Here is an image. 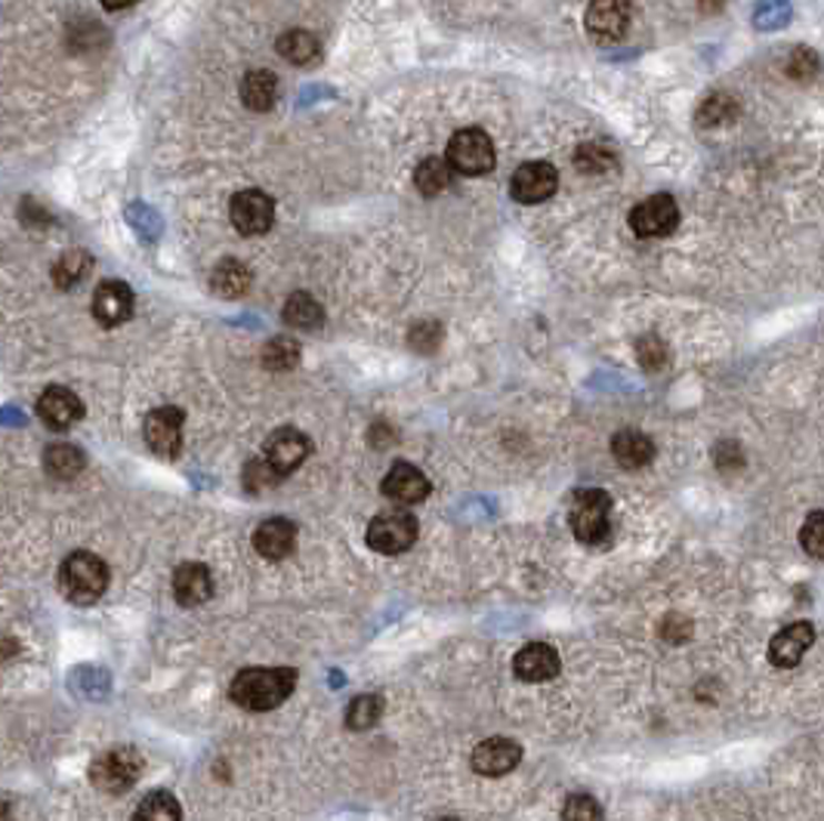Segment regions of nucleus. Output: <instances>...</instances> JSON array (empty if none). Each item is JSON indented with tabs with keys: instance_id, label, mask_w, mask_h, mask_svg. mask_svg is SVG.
Returning <instances> with one entry per match:
<instances>
[{
	"instance_id": "nucleus-1",
	"label": "nucleus",
	"mask_w": 824,
	"mask_h": 821,
	"mask_svg": "<svg viewBox=\"0 0 824 821\" xmlns=\"http://www.w3.org/2000/svg\"><path fill=\"white\" fill-rule=\"evenodd\" d=\"M297 689V670L294 668H245L235 673L229 685V698L245 710H272L281 708Z\"/></svg>"
},
{
	"instance_id": "nucleus-2",
	"label": "nucleus",
	"mask_w": 824,
	"mask_h": 821,
	"mask_svg": "<svg viewBox=\"0 0 824 821\" xmlns=\"http://www.w3.org/2000/svg\"><path fill=\"white\" fill-rule=\"evenodd\" d=\"M568 525L587 547H605L612 541V498L603 488H580L568 503Z\"/></svg>"
},
{
	"instance_id": "nucleus-3",
	"label": "nucleus",
	"mask_w": 824,
	"mask_h": 821,
	"mask_svg": "<svg viewBox=\"0 0 824 821\" xmlns=\"http://www.w3.org/2000/svg\"><path fill=\"white\" fill-rule=\"evenodd\" d=\"M59 590L62 597L71 602H97L106 590H109V565L106 559H99L97 553H87V550H75L62 569H59Z\"/></svg>"
},
{
	"instance_id": "nucleus-4",
	"label": "nucleus",
	"mask_w": 824,
	"mask_h": 821,
	"mask_svg": "<svg viewBox=\"0 0 824 821\" xmlns=\"http://www.w3.org/2000/svg\"><path fill=\"white\" fill-rule=\"evenodd\" d=\"M448 161H451L454 173L485 177L497 161L495 142L479 127H464L448 140Z\"/></svg>"
},
{
	"instance_id": "nucleus-5",
	"label": "nucleus",
	"mask_w": 824,
	"mask_h": 821,
	"mask_svg": "<svg viewBox=\"0 0 824 821\" xmlns=\"http://www.w3.org/2000/svg\"><path fill=\"white\" fill-rule=\"evenodd\" d=\"M417 531H420V525H417V519L408 510H384V513H377L371 519L365 541L377 553L396 557V553L411 550L414 541H417Z\"/></svg>"
},
{
	"instance_id": "nucleus-6",
	"label": "nucleus",
	"mask_w": 824,
	"mask_h": 821,
	"mask_svg": "<svg viewBox=\"0 0 824 821\" xmlns=\"http://www.w3.org/2000/svg\"><path fill=\"white\" fill-rule=\"evenodd\" d=\"M139 772H142V757L133 748H111L93 760L90 781L102 793H125L137 784Z\"/></svg>"
},
{
	"instance_id": "nucleus-7",
	"label": "nucleus",
	"mask_w": 824,
	"mask_h": 821,
	"mask_svg": "<svg viewBox=\"0 0 824 821\" xmlns=\"http://www.w3.org/2000/svg\"><path fill=\"white\" fill-rule=\"evenodd\" d=\"M309 451H312V442H309L306 432L294 430V427H281V430H275L272 435L266 439L260 458L266 460L281 479H288V475L300 467L302 460L309 458Z\"/></svg>"
},
{
	"instance_id": "nucleus-8",
	"label": "nucleus",
	"mask_w": 824,
	"mask_h": 821,
	"mask_svg": "<svg viewBox=\"0 0 824 821\" xmlns=\"http://www.w3.org/2000/svg\"><path fill=\"white\" fill-rule=\"evenodd\" d=\"M679 226V204L671 196H648L631 210V229L639 238H667Z\"/></svg>"
},
{
	"instance_id": "nucleus-9",
	"label": "nucleus",
	"mask_w": 824,
	"mask_h": 821,
	"mask_svg": "<svg viewBox=\"0 0 824 821\" xmlns=\"http://www.w3.org/2000/svg\"><path fill=\"white\" fill-rule=\"evenodd\" d=\"M229 220L241 232V236H262L269 232L275 223V204L272 198L262 189H245L232 198L229 204Z\"/></svg>"
},
{
	"instance_id": "nucleus-10",
	"label": "nucleus",
	"mask_w": 824,
	"mask_h": 821,
	"mask_svg": "<svg viewBox=\"0 0 824 821\" xmlns=\"http://www.w3.org/2000/svg\"><path fill=\"white\" fill-rule=\"evenodd\" d=\"M631 0H590L584 22L593 41L615 43L631 29Z\"/></svg>"
},
{
	"instance_id": "nucleus-11",
	"label": "nucleus",
	"mask_w": 824,
	"mask_h": 821,
	"mask_svg": "<svg viewBox=\"0 0 824 821\" xmlns=\"http://www.w3.org/2000/svg\"><path fill=\"white\" fill-rule=\"evenodd\" d=\"M556 186H559V173L549 161H525L523 168L513 173L509 192L519 204H540L556 192Z\"/></svg>"
},
{
	"instance_id": "nucleus-12",
	"label": "nucleus",
	"mask_w": 824,
	"mask_h": 821,
	"mask_svg": "<svg viewBox=\"0 0 824 821\" xmlns=\"http://www.w3.org/2000/svg\"><path fill=\"white\" fill-rule=\"evenodd\" d=\"M142 435H146V445L158 454V458H177L179 448H182V411L179 408H155L149 418H146V427H142Z\"/></svg>"
},
{
	"instance_id": "nucleus-13",
	"label": "nucleus",
	"mask_w": 824,
	"mask_h": 821,
	"mask_svg": "<svg viewBox=\"0 0 824 821\" xmlns=\"http://www.w3.org/2000/svg\"><path fill=\"white\" fill-rule=\"evenodd\" d=\"M523 760V748L513 741V738H485L476 744L473 751V769L485 775V779H497V775H507Z\"/></svg>"
},
{
	"instance_id": "nucleus-14",
	"label": "nucleus",
	"mask_w": 824,
	"mask_h": 821,
	"mask_svg": "<svg viewBox=\"0 0 824 821\" xmlns=\"http://www.w3.org/2000/svg\"><path fill=\"white\" fill-rule=\"evenodd\" d=\"M389 501L401 503V507H414V503H424L429 498V479H426L424 470H417L414 463H405L399 460L389 473L384 475V485H380Z\"/></svg>"
},
{
	"instance_id": "nucleus-15",
	"label": "nucleus",
	"mask_w": 824,
	"mask_h": 821,
	"mask_svg": "<svg viewBox=\"0 0 824 821\" xmlns=\"http://www.w3.org/2000/svg\"><path fill=\"white\" fill-rule=\"evenodd\" d=\"M38 418L56 432L71 430L83 418V402L69 387H47L38 399Z\"/></svg>"
},
{
	"instance_id": "nucleus-16",
	"label": "nucleus",
	"mask_w": 824,
	"mask_h": 821,
	"mask_svg": "<svg viewBox=\"0 0 824 821\" xmlns=\"http://www.w3.org/2000/svg\"><path fill=\"white\" fill-rule=\"evenodd\" d=\"M812 642H815V627L810 621H797V624H787L778 630L770 642V664L782 670L797 668L803 661V654L810 652Z\"/></svg>"
},
{
	"instance_id": "nucleus-17",
	"label": "nucleus",
	"mask_w": 824,
	"mask_h": 821,
	"mask_svg": "<svg viewBox=\"0 0 824 821\" xmlns=\"http://www.w3.org/2000/svg\"><path fill=\"white\" fill-rule=\"evenodd\" d=\"M130 316H133V291L118 279L102 281L93 293V319L102 328H118Z\"/></svg>"
},
{
	"instance_id": "nucleus-18",
	"label": "nucleus",
	"mask_w": 824,
	"mask_h": 821,
	"mask_svg": "<svg viewBox=\"0 0 824 821\" xmlns=\"http://www.w3.org/2000/svg\"><path fill=\"white\" fill-rule=\"evenodd\" d=\"M559 652L547 645V642H528L519 654L513 658V670L523 682H549L559 677Z\"/></svg>"
},
{
	"instance_id": "nucleus-19",
	"label": "nucleus",
	"mask_w": 824,
	"mask_h": 821,
	"mask_svg": "<svg viewBox=\"0 0 824 821\" xmlns=\"http://www.w3.org/2000/svg\"><path fill=\"white\" fill-rule=\"evenodd\" d=\"M297 547V525L285 519V515H272L260 522V529L254 531V550L260 553L262 559H288Z\"/></svg>"
},
{
	"instance_id": "nucleus-20",
	"label": "nucleus",
	"mask_w": 824,
	"mask_h": 821,
	"mask_svg": "<svg viewBox=\"0 0 824 821\" xmlns=\"http://www.w3.org/2000/svg\"><path fill=\"white\" fill-rule=\"evenodd\" d=\"M173 597L182 609H195V605H205L207 599L214 597V578L210 569L201 562H182L173 571Z\"/></svg>"
},
{
	"instance_id": "nucleus-21",
	"label": "nucleus",
	"mask_w": 824,
	"mask_h": 821,
	"mask_svg": "<svg viewBox=\"0 0 824 821\" xmlns=\"http://www.w3.org/2000/svg\"><path fill=\"white\" fill-rule=\"evenodd\" d=\"M612 454L624 470H643L655 460V442L646 432L639 430H621L612 435Z\"/></svg>"
},
{
	"instance_id": "nucleus-22",
	"label": "nucleus",
	"mask_w": 824,
	"mask_h": 821,
	"mask_svg": "<svg viewBox=\"0 0 824 821\" xmlns=\"http://www.w3.org/2000/svg\"><path fill=\"white\" fill-rule=\"evenodd\" d=\"M250 284H254L250 269L241 260H232V257L214 266V272H210V291L217 297H226V300L245 297L250 291Z\"/></svg>"
},
{
	"instance_id": "nucleus-23",
	"label": "nucleus",
	"mask_w": 824,
	"mask_h": 821,
	"mask_svg": "<svg viewBox=\"0 0 824 821\" xmlns=\"http://www.w3.org/2000/svg\"><path fill=\"white\" fill-rule=\"evenodd\" d=\"M275 99H278V78L272 71H248V78L241 81V102L248 106L250 112H269Z\"/></svg>"
},
{
	"instance_id": "nucleus-24",
	"label": "nucleus",
	"mask_w": 824,
	"mask_h": 821,
	"mask_svg": "<svg viewBox=\"0 0 824 821\" xmlns=\"http://www.w3.org/2000/svg\"><path fill=\"white\" fill-rule=\"evenodd\" d=\"M454 168L448 158H436V154H429L424 158L417 170H414V186H417V192L426 198H436L441 196L448 186H451Z\"/></svg>"
},
{
	"instance_id": "nucleus-25",
	"label": "nucleus",
	"mask_w": 824,
	"mask_h": 821,
	"mask_svg": "<svg viewBox=\"0 0 824 821\" xmlns=\"http://www.w3.org/2000/svg\"><path fill=\"white\" fill-rule=\"evenodd\" d=\"M275 50H278V57L285 59V62H290V66H309V62H316L318 53H321V43H318L316 34H309V31L290 29L275 41Z\"/></svg>"
},
{
	"instance_id": "nucleus-26",
	"label": "nucleus",
	"mask_w": 824,
	"mask_h": 821,
	"mask_svg": "<svg viewBox=\"0 0 824 821\" xmlns=\"http://www.w3.org/2000/svg\"><path fill=\"white\" fill-rule=\"evenodd\" d=\"M281 319L288 321L290 328H297V331H316V328H321V321H325V309H321V303H318L312 293L297 291L288 297Z\"/></svg>"
},
{
	"instance_id": "nucleus-27",
	"label": "nucleus",
	"mask_w": 824,
	"mask_h": 821,
	"mask_svg": "<svg viewBox=\"0 0 824 821\" xmlns=\"http://www.w3.org/2000/svg\"><path fill=\"white\" fill-rule=\"evenodd\" d=\"M87 467V458L78 445L69 442H59L43 451V470L53 475V479H75Z\"/></svg>"
},
{
	"instance_id": "nucleus-28",
	"label": "nucleus",
	"mask_w": 824,
	"mask_h": 821,
	"mask_svg": "<svg viewBox=\"0 0 824 821\" xmlns=\"http://www.w3.org/2000/svg\"><path fill=\"white\" fill-rule=\"evenodd\" d=\"M133 821H182V807L173 793L151 791L133 809Z\"/></svg>"
},
{
	"instance_id": "nucleus-29",
	"label": "nucleus",
	"mask_w": 824,
	"mask_h": 821,
	"mask_svg": "<svg viewBox=\"0 0 824 821\" xmlns=\"http://www.w3.org/2000/svg\"><path fill=\"white\" fill-rule=\"evenodd\" d=\"M90 257L83 251H69L62 253L53 266V284L56 288H62V291H71V288H78L83 281V276L90 272Z\"/></svg>"
},
{
	"instance_id": "nucleus-30",
	"label": "nucleus",
	"mask_w": 824,
	"mask_h": 821,
	"mask_svg": "<svg viewBox=\"0 0 824 821\" xmlns=\"http://www.w3.org/2000/svg\"><path fill=\"white\" fill-rule=\"evenodd\" d=\"M384 698L380 695H358L353 698V704L346 708V725L356 729V732H365V729H374L384 717Z\"/></svg>"
},
{
	"instance_id": "nucleus-31",
	"label": "nucleus",
	"mask_w": 824,
	"mask_h": 821,
	"mask_svg": "<svg viewBox=\"0 0 824 821\" xmlns=\"http://www.w3.org/2000/svg\"><path fill=\"white\" fill-rule=\"evenodd\" d=\"M297 362H300V347H297V340H290V337H272V340L262 347V364H266L269 371H290Z\"/></svg>"
},
{
	"instance_id": "nucleus-32",
	"label": "nucleus",
	"mask_w": 824,
	"mask_h": 821,
	"mask_svg": "<svg viewBox=\"0 0 824 821\" xmlns=\"http://www.w3.org/2000/svg\"><path fill=\"white\" fill-rule=\"evenodd\" d=\"M575 164L584 173H605V170H612L618 164V154L612 152L608 146H603V142H584L577 149Z\"/></svg>"
},
{
	"instance_id": "nucleus-33",
	"label": "nucleus",
	"mask_w": 824,
	"mask_h": 821,
	"mask_svg": "<svg viewBox=\"0 0 824 821\" xmlns=\"http://www.w3.org/2000/svg\"><path fill=\"white\" fill-rule=\"evenodd\" d=\"M738 114V102L728 97V93H711L704 99V106L698 109V121L704 127L728 124L732 118Z\"/></svg>"
},
{
	"instance_id": "nucleus-34",
	"label": "nucleus",
	"mask_w": 824,
	"mask_h": 821,
	"mask_svg": "<svg viewBox=\"0 0 824 821\" xmlns=\"http://www.w3.org/2000/svg\"><path fill=\"white\" fill-rule=\"evenodd\" d=\"M636 359H639V364L646 371H661V368H667V362H671V349H667V343L658 334H643L636 340Z\"/></svg>"
},
{
	"instance_id": "nucleus-35",
	"label": "nucleus",
	"mask_w": 824,
	"mask_h": 821,
	"mask_svg": "<svg viewBox=\"0 0 824 821\" xmlns=\"http://www.w3.org/2000/svg\"><path fill=\"white\" fill-rule=\"evenodd\" d=\"M563 821H603V807L590 793H572L563 807Z\"/></svg>"
},
{
	"instance_id": "nucleus-36",
	"label": "nucleus",
	"mask_w": 824,
	"mask_h": 821,
	"mask_svg": "<svg viewBox=\"0 0 824 821\" xmlns=\"http://www.w3.org/2000/svg\"><path fill=\"white\" fill-rule=\"evenodd\" d=\"M800 543L812 559H822L824 562V510L806 515L803 529H800Z\"/></svg>"
},
{
	"instance_id": "nucleus-37",
	"label": "nucleus",
	"mask_w": 824,
	"mask_h": 821,
	"mask_svg": "<svg viewBox=\"0 0 824 821\" xmlns=\"http://www.w3.org/2000/svg\"><path fill=\"white\" fill-rule=\"evenodd\" d=\"M281 482V475L275 473L272 467L266 463L262 458H254L245 467V488H248L250 494H262V491H269Z\"/></svg>"
},
{
	"instance_id": "nucleus-38",
	"label": "nucleus",
	"mask_w": 824,
	"mask_h": 821,
	"mask_svg": "<svg viewBox=\"0 0 824 821\" xmlns=\"http://www.w3.org/2000/svg\"><path fill=\"white\" fill-rule=\"evenodd\" d=\"M818 69H822V62H818V57L812 53L810 47H797L787 59V74L797 78V81H812L818 74Z\"/></svg>"
},
{
	"instance_id": "nucleus-39",
	"label": "nucleus",
	"mask_w": 824,
	"mask_h": 821,
	"mask_svg": "<svg viewBox=\"0 0 824 821\" xmlns=\"http://www.w3.org/2000/svg\"><path fill=\"white\" fill-rule=\"evenodd\" d=\"M714 463H716V470H723V473H738L744 467V451L738 442H719V445L714 448Z\"/></svg>"
},
{
	"instance_id": "nucleus-40",
	"label": "nucleus",
	"mask_w": 824,
	"mask_h": 821,
	"mask_svg": "<svg viewBox=\"0 0 824 821\" xmlns=\"http://www.w3.org/2000/svg\"><path fill=\"white\" fill-rule=\"evenodd\" d=\"M439 340H441L439 321H420V324L411 331L414 349H426V352H433V349L439 347Z\"/></svg>"
},
{
	"instance_id": "nucleus-41",
	"label": "nucleus",
	"mask_w": 824,
	"mask_h": 821,
	"mask_svg": "<svg viewBox=\"0 0 824 821\" xmlns=\"http://www.w3.org/2000/svg\"><path fill=\"white\" fill-rule=\"evenodd\" d=\"M661 637L667 642H686L692 637V624H688L686 618H679V614H667L664 618V624H661Z\"/></svg>"
},
{
	"instance_id": "nucleus-42",
	"label": "nucleus",
	"mask_w": 824,
	"mask_h": 821,
	"mask_svg": "<svg viewBox=\"0 0 824 821\" xmlns=\"http://www.w3.org/2000/svg\"><path fill=\"white\" fill-rule=\"evenodd\" d=\"M139 0H102V7L106 10H127V7H133Z\"/></svg>"
},
{
	"instance_id": "nucleus-43",
	"label": "nucleus",
	"mask_w": 824,
	"mask_h": 821,
	"mask_svg": "<svg viewBox=\"0 0 824 821\" xmlns=\"http://www.w3.org/2000/svg\"><path fill=\"white\" fill-rule=\"evenodd\" d=\"M439 821H460V819H454V815H448V819H439Z\"/></svg>"
}]
</instances>
